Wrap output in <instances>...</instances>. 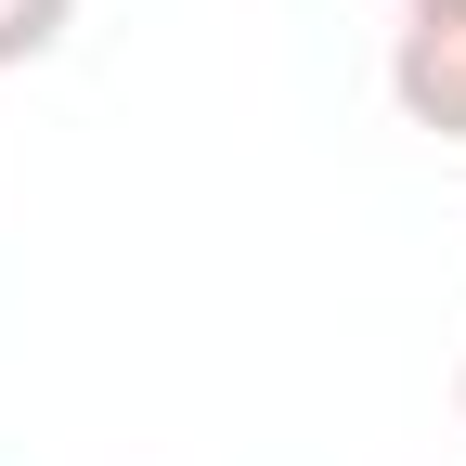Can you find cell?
<instances>
[{
  "label": "cell",
  "instance_id": "1",
  "mask_svg": "<svg viewBox=\"0 0 466 466\" xmlns=\"http://www.w3.org/2000/svg\"><path fill=\"white\" fill-rule=\"evenodd\" d=\"M389 104L428 143H466V14H401L389 39Z\"/></svg>",
  "mask_w": 466,
  "mask_h": 466
},
{
  "label": "cell",
  "instance_id": "2",
  "mask_svg": "<svg viewBox=\"0 0 466 466\" xmlns=\"http://www.w3.org/2000/svg\"><path fill=\"white\" fill-rule=\"evenodd\" d=\"M66 26H78V0H0V78H14V66H39Z\"/></svg>",
  "mask_w": 466,
  "mask_h": 466
},
{
  "label": "cell",
  "instance_id": "3",
  "mask_svg": "<svg viewBox=\"0 0 466 466\" xmlns=\"http://www.w3.org/2000/svg\"><path fill=\"white\" fill-rule=\"evenodd\" d=\"M401 14H466V0H401Z\"/></svg>",
  "mask_w": 466,
  "mask_h": 466
},
{
  "label": "cell",
  "instance_id": "4",
  "mask_svg": "<svg viewBox=\"0 0 466 466\" xmlns=\"http://www.w3.org/2000/svg\"><path fill=\"white\" fill-rule=\"evenodd\" d=\"M453 389H466V376H453Z\"/></svg>",
  "mask_w": 466,
  "mask_h": 466
}]
</instances>
